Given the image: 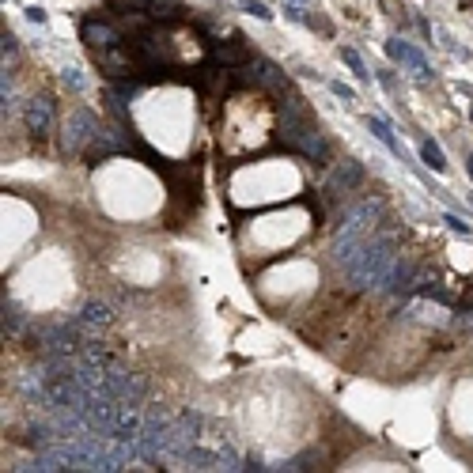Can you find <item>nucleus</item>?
I'll use <instances>...</instances> for the list:
<instances>
[{"mask_svg": "<svg viewBox=\"0 0 473 473\" xmlns=\"http://www.w3.org/2000/svg\"><path fill=\"white\" fill-rule=\"evenodd\" d=\"M295 4H303V0H295Z\"/></svg>", "mask_w": 473, "mask_h": 473, "instance_id": "obj_25", "label": "nucleus"}, {"mask_svg": "<svg viewBox=\"0 0 473 473\" xmlns=\"http://www.w3.org/2000/svg\"><path fill=\"white\" fill-rule=\"evenodd\" d=\"M15 50H19V38L4 30V35H0V53H4V61H8V57H15Z\"/></svg>", "mask_w": 473, "mask_h": 473, "instance_id": "obj_19", "label": "nucleus"}, {"mask_svg": "<svg viewBox=\"0 0 473 473\" xmlns=\"http://www.w3.org/2000/svg\"><path fill=\"white\" fill-rule=\"evenodd\" d=\"M212 57H216V65H223V68H239V65H250V50H246V42L239 35H231V42H216L212 46Z\"/></svg>", "mask_w": 473, "mask_h": 473, "instance_id": "obj_10", "label": "nucleus"}, {"mask_svg": "<svg viewBox=\"0 0 473 473\" xmlns=\"http://www.w3.org/2000/svg\"><path fill=\"white\" fill-rule=\"evenodd\" d=\"M360 186H364V167H360L356 159H341L330 171V182H326L330 194H356Z\"/></svg>", "mask_w": 473, "mask_h": 473, "instance_id": "obj_6", "label": "nucleus"}, {"mask_svg": "<svg viewBox=\"0 0 473 473\" xmlns=\"http://www.w3.org/2000/svg\"><path fill=\"white\" fill-rule=\"evenodd\" d=\"M443 223L454 231V235H462V239H470V235H473V228H470L466 220H462V216H454V212H443Z\"/></svg>", "mask_w": 473, "mask_h": 473, "instance_id": "obj_17", "label": "nucleus"}, {"mask_svg": "<svg viewBox=\"0 0 473 473\" xmlns=\"http://www.w3.org/2000/svg\"><path fill=\"white\" fill-rule=\"evenodd\" d=\"M76 318H80V322H84L91 333L106 330V326L114 322V315H110V307H106V303H102V299H87L84 307H80V315H76Z\"/></svg>", "mask_w": 473, "mask_h": 473, "instance_id": "obj_11", "label": "nucleus"}, {"mask_svg": "<svg viewBox=\"0 0 473 473\" xmlns=\"http://www.w3.org/2000/svg\"><path fill=\"white\" fill-rule=\"evenodd\" d=\"M27 19L42 27V23H46V12H42V8H38V4H30V8H27Z\"/></svg>", "mask_w": 473, "mask_h": 473, "instance_id": "obj_22", "label": "nucleus"}, {"mask_svg": "<svg viewBox=\"0 0 473 473\" xmlns=\"http://www.w3.org/2000/svg\"><path fill=\"white\" fill-rule=\"evenodd\" d=\"M80 38L87 42V50H106V46H118V42H125V30L118 27L110 15H84V23H80Z\"/></svg>", "mask_w": 473, "mask_h": 473, "instance_id": "obj_4", "label": "nucleus"}, {"mask_svg": "<svg viewBox=\"0 0 473 473\" xmlns=\"http://www.w3.org/2000/svg\"><path fill=\"white\" fill-rule=\"evenodd\" d=\"M23 122H27V129H30V136H50V129H53V99L50 95H38V99H30L27 102V110H23Z\"/></svg>", "mask_w": 473, "mask_h": 473, "instance_id": "obj_5", "label": "nucleus"}, {"mask_svg": "<svg viewBox=\"0 0 473 473\" xmlns=\"http://www.w3.org/2000/svg\"><path fill=\"white\" fill-rule=\"evenodd\" d=\"M95 133H99V122H95L91 110H72L65 129H61V151L65 156H84Z\"/></svg>", "mask_w": 473, "mask_h": 473, "instance_id": "obj_3", "label": "nucleus"}, {"mask_svg": "<svg viewBox=\"0 0 473 473\" xmlns=\"http://www.w3.org/2000/svg\"><path fill=\"white\" fill-rule=\"evenodd\" d=\"M4 333L8 337H19L23 333V315L15 307H8V303H4Z\"/></svg>", "mask_w": 473, "mask_h": 473, "instance_id": "obj_15", "label": "nucleus"}, {"mask_svg": "<svg viewBox=\"0 0 473 473\" xmlns=\"http://www.w3.org/2000/svg\"><path fill=\"white\" fill-rule=\"evenodd\" d=\"M387 57L394 61V65H402V68H409V72H416V80H432L428 61H424L409 42H402V38H390V42H387Z\"/></svg>", "mask_w": 473, "mask_h": 473, "instance_id": "obj_7", "label": "nucleus"}, {"mask_svg": "<svg viewBox=\"0 0 473 473\" xmlns=\"http://www.w3.org/2000/svg\"><path fill=\"white\" fill-rule=\"evenodd\" d=\"M295 156L310 159V163H318V167H322L326 159H330V144H326V136L318 133V125H315V122H310L307 129H303V136L295 140Z\"/></svg>", "mask_w": 473, "mask_h": 473, "instance_id": "obj_9", "label": "nucleus"}, {"mask_svg": "<svg viewBox=\"0 0 473 473\" xmlns=\"http://www.w3.org/2000/svg\"><path fill=\"white\" fill-rule=\"evenodd\" d=\"M171 432H174V416L167 413H148V420H144V428L136 432V458L140 462H156L159 454L171 451Z\"/></svg>", "mask_w": 473, "mask_h": 473, "instance_id": "obj_2", "label": "nucleus"}, {"mask_svg": "<svg viewBox=\"0 0 473 473\" xmlns=\"http://www.w3.org/2000/svg\"><path fill=\"white\" fill-rule=\"evenodd\" d=\"M310 122H315V118H310V110H307V102H303L299 91L280 95V102H277V140H280V148L295 151V140L303 136V129H307Z\"/></svg>", "mask_w": 473, "mask_h": 473, "instance_id": "obj_1", "label": "nucleus"}, {"mask_svg": "<svg viewBox=\"0 0 473 473\" xmlns=\"http://www.w3.org/2000/svg\"><path fill=\"white\" fill-rule=\"evenodd\" d=\"M330 91H333V95H337V99H341V102H352V99H356V91H352V87H349V84H341V80H333V84H330Z\"/></svg>", "mask_w": 473, "mask_h": 473, "instance_id": "obj_20", "label": "nucleus"}, {"mask_svg": "<svg viewBox=\"0 0 473 473\" xmlns=\"http://www.w3.org/2000/svg\"><path fill=\"white\" fill-rule=\"evenodd\" d=\"M254 65V76H258V87H266L269 95H288V91H295L292 87V80H288V72L284 68H277L272 61H250Z\"/></svg>", "mask_w": 473, "mask_h": 473, "instance_id": "obj_8", "label": "nucleus"}, {"mask_svg": "<svg viewBox=\"0 0 473 473\" xmlns=\"http://www.w3.org/2000/svg\"><path fill=\"white\" fill-rule=\"evenodd\" d=\"M379 80H382V87H387V91H394V87H398V84H394V76H390V72H379Z\"/></svg>", "mask_w": 473, "mask_h": 473, "instance_id": "obj_23", "label": "nucleus"}, {"mask_svg": "<svg viewBox=\"0 0 473 473\" xmlns=\"http://www.w3.org/2000/svg\"><path fill=\"white\" fill-rule=\"evenodd\" d=\"M470 118H473V110H470Z\"/></svg>", "mask_w": 473, "mask_h": 473, "instance_id": "obj_26", "label": "nucleus"}, {"mask_svg": "<svg viewBox=\"0 0 473 473\" xmlns=\"http://www.w3.org/2000/svg\"><path fill=\"white\" fill-rule=\"evenodd\" d=\"M341 61H344V65H349L352 72H356L360 80H371V72H367V65H364V61H360V53H356V50H349V46H341Z\"/></svg>", "mask_w": 473, "mask_h": 473, "instance_id": "obj_14", "label": "nucleus"}, {"mask_svg": "<svg viewBox=\"0 0 473 473\" xmlns=\"http://www.w3.org/2000/svg\"><path fill=\"white\" fill-rule=\"evenodd\" d=\"M284 15H288V19H295V23H307V12H303V8L295 4V0H292V4L284 8Z\"/></svg>", "mask_w": 473, "mask_h": 473, "instance_id": "obj_21", "label": "nucleus"}, {"mask_svg": "<svg viewBox=\"0 0 473 473\" xmlns=\"http://www.w3.org/2000/svg\"><path fill=\"white\" fill-rule=\"evenodd\" d=\"M61 80H65V87H72V91H84V76H80V68L65 65V68H61Z\"/></svg>", "mask_w": 473, "mask_h": 473, "instance_id": "obj_18", "label": "nucleus"}, {"mask_svg": "<svg viewBox=\"0 0 473 473\" xmlns=\"http://www.w3.org/2000/svg\"><path fill=\"white\" fill-rule=\"evenodd\" d=\"M367 129H371L375 136H379V140L387 144V148L394 151L398 159H405V151H402V144H398V136H394V129H390V125L382 122V118H367Z\"/></svg>", "mask_w": 473, "mask_h": 473, "instance_id": "obj_12", "label": "nucleus"}, {"mask_svg": "<svg viewBox=\"0 0 473 473\" xmlns=\"http://www.w3.org/2000/svg\"><path fill=\"white\" fill-rule=\"evenodd\" d=\"M466 171H470V178H473V156L466 159Z\"/></svg>", "mask_w": 473, "mask_h": 473, "instance_id": "obj_24", "label": "nucleus"}, {"mask_svg": "<svg viewBox=\"0 0 473 473\" xmlns=\"http://www.w3.org/2000/svg\"><path fill=\"white\" fill-rule=\"evenodd\" d=\"M239 8H243L246 15H254V19H272L269 4H261V0H239Z\"/></svg>", "mask_w": 473, "mask_h": 473, "instance_id": "obj_16", "label": "nucleus"}, {"mask_svg": "<svg viewBox=\"0 0 473 473\" xmlns=\"http://www.w3.org/2000/svg\"><path fill=\"white\" fill-rule=\"evenodd\" d=\"M420 159H424V163H428L436 174H443V171H447V156H443V148H439L436 140H428V136L420 140Z\"/></svg>", "mask_w": 473, "mask_h": 473, "instance_id": "obj_13", "label": "nucleus"}]
</instances>
